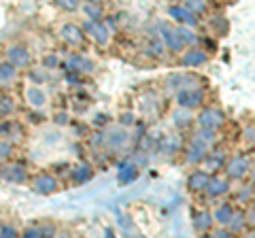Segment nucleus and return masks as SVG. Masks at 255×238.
Returning <instances> with one entry per match:
<instances>
[]
</instances>
